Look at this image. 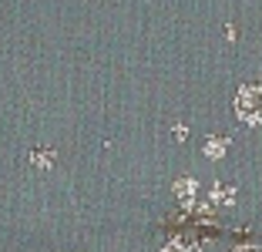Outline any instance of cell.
I'll return each mask as SVG.
<instances>
[{
	"instance_id": "1",
	"label": "cell",
	"mask_w": 262,
	"mask_h": 252,
	"mask_svg": "<svg viewBox=\"0 0 262 252\" xmlns=\"http://www.w3.org/2000/svg\"><path fill=\"white\" fill-rule=\"evenodd\" d=\"M235 115L246 124H262V84H246L235 94Z\"/></svg>"
},
{
	"instance_id": "4",
	"label": "cell",
	"mask_w": 262,
	"mask_h": 252,
	"mask_svg": "<svg viewBox=\"0 0 262 252\" xmlns=\"http://www.w3.org/2000/svg\"><path fill=\"white\" fill-rule=\"evenodd\" d=\"M239 252H262V249H255V245H246V249H239Z\"/></svg>"
},
{
	"instance_id": "2",
	"label": "cell",
	"mask_w": 262,
	"mask_h": 252,
	"mask_svg": "<svg viewBox=\"0 0 262 252\" xmlns=\"http://www.w3.org/2000/svg\"><path fill=\"white\" fill-rule=\"evenodd\" d=\"M205 155L208 158H222L225 155V138H208L205 141Z\"/></svg>"
},
{
	"instance_id": "3",
	"label": "cell",
	"mask_w": 262,
	"mask_h": 252,
	"mask_svg": "<svg viewBox=\"0 0 262 252\" xmlns=\"http://www.w3.org/2000/svg\"><path fill=\"white\" fill-rule=\"evenodd\" d=\"M175 192H178V195H188V192H195V182H192V178H188V182H178Z\"/></svg>"
}]
</instances>
